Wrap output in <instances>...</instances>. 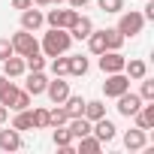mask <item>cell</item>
I'll return each mask as SVG.
<instances>
[{"label":"cell","mask_w":154,"mask_h":154,"mask_svg":"<svg viewBox=\"0 0 154 154\" xmlns=\"http://www.w3.org/2000/svg\"><path fill=\"white\" fill-rule=\"evenodd\" d=\"M69 45H72L69 30H63V27H48V33H45L42 42H39V51H42L45 57H57V54H66Z\"/></svg>","instance_id":"obj_1"},{"label":"cell","mask_w":154,"mask_h":154,"mask_svg":"<svg viewBox=\"0 0 154 154\" xmlns=\"http://www.w3.org/2000/svg\"><path fill=\"white\" fill-rule=\"evenodd\" d=\"M142 27H145V15H142V12H136V9L121 12V18H118V30H121V36H124V39L139 36V33H142Z\"/></svg>","instance_id":"obj_2"},{"label":"cell","mask_w":154,"mask_h":154,"mask_svg":"<svg viewBox=\"0 0 154 154\" xmlns=\"http://www.w3.org/2000/svg\"><path fill=\"white\" fill-rule=\"evenodd\" d=\"M9 42H12V51L15 54H21V57H27V54H33V51H39V42H36V36H33V30H18V33H12L9 36Z\"/></svg>","instance_id":"obj_3"},{"label":"cell","mask_w":154,"mask_h":154,"mask_svg":"<svg viewBox=\"0 0 154 154\" xmlns=\"http://www.w3.org/2000/svg\"><path fill=\"white\" fill-rule=\"evenodd\" d=\"M0 103H3L6 109H12V112H21V109H30V94L21 91V88H15V85H9Z\"/></svg>","instance_id":"obj_4"},{"label":"cell","mask_w":154,"mask_h":154,"mask_svg":"<svg viewBox=\"0 0 154 154\" xmlns=\"http://www.w3.org/2000/svg\"><path fill=\"white\" fill-rule=\"evenodd\" d=\"M124 91H130V79H127V72H109L106 75V82H103V94L106 97H121Z\"/></svg>","instance_id":"obj_5"},{"label":"cell","mask_w":154,"mask_h":154,"mask_svg":"<svg viewBox=\"0 0 154 154\" xmlns=\"http://www.w3.org/2000/svg\"><path fill=\"white\" fill-rule=\"evenodd\" d=\"M75 15H79V9H72V6L60 9V6H57V9H48V12H45V24H48V27H63V30H66V27L75 21Z\"/></svg>","instance_id":"obj_6"},{"label":"cell","mask_w":154,"mask_h":154,"mask_svg":"<svg viewBox=\"0 0 154 154\" xmlns=\"http://www.w3.org/2000/svg\"><path fill=\"white\" fill-rule=\"evenodd\" d=\"M115 100H118V106H115V109H118V115H124V118H133V115L139 112V106L145 103V100H142L139 94H133V91H124V94H121V97H115Z\"/></svg>","instance_id":"obj_7"},{"label":"cell","mask_w":154,"mask_h":154,"mask_svg":"<svg viewBox=\"0 0 154 154\" xmlns=\"http://www.w3.org/2000/svg\"><path fill=\"white\" fill-rule=\"evenodd\" d=\"M91 133H94V136H97V139H100V142L106 145V142H112V139L118 136V127H115V124H112V121H109V118L103 115V118L91 121Z\"/></svg>","instance_id":"obj_8"},{"label":"cell","mask_w":154,"mask_h":154,"mask_svg":"<svg viewBox=\"0 0 154 154\" xmlns=\"http://www.w3.org/2000/svg\"><path fill=\"white\" fill-rule=\"evenodd\" d=\"M124 63H127V57L121 54V51H103L100 54V69L109 75V72H124Z\"/></svg>","instance_id":"obj_9"},{"label":"cell","mask_w":154,"mask_h":154,"mask_svg":"<svg viewBox=\"0 0 154 154\" xmlns=\"http://www.w3.org/2000/svg\"><path fill=\"white\" fill-rule=\"evenodd\" d=\"M45 94H48L51 103H63L69 97V82H63V75H54V82L45 85Z\"/></svg>","instance_id":"obj_10"},{"label":"cell","mask_w":154,"mask_h":154,"mask_svg":"<svg viewBox=\"0 0 154 154\" xmlns=\"http://www.w3.org/2000/svg\"><path fill=\"white\" fill-rule=\"evenodd\" d=\"M42 24H45V12H42V9H36V6L21 9V27H24V30H39Z\"/></svg>","instance_id":"obj_11"},{"label":"cell","mask_w":154,"mask_h":154,"mask_svg":"<svg viewBox=\"0 0 154 154\" xmlns=\"http://www.w3.org/2000/svg\"><path fill=\"white\" fill-rule=\"evenodd\" d=\"M66 30H69V36H72V39H88V36H91V30H94V21H91L88 15H75V21H72Z\"/></svg>","instance_id":"obj_12"},{"label":"cell","mask_w":154,"mask_h":154,"mask_svg":"<svg viewBox=\"0 0 154 154\" xmlns=\"http://www.w3.org/2000/svg\"><path fill=\"white\" fill-rule=\"evenodd\" d=\"M45 85H48L45 72H42V69H33V72L27 75V82H24V91H27L30 97H39V94H45Z\"/></svg>","instance_id":"obj_13"},{"label":"cell","mask_w":154,"mask_h":154,"mask_svg":"<svg viewBox=\"0 0 154 154\" xmlns=\"http://www.w3.org/2000/svg\"><path fill=\"white\" fill-rule=\"evenodd\" d=\"M133 121H136V127H139V130H151V127H154V100L142 103V106H139V112L133 115Z\"/></svg>","instance_id":"obj_14"},{"label":"cell","mask_w":154,"mask_h":154,"mask_svg":"<svg viewBox=\"0 0 154 154\" xmlns=\"http://www.w3.org/2000/svg\"><path fill=\"white\" fill-rule=\"evenodd\" d=\"M24 72H27V66H24L21 54H9L3 60V75H6V79H18V75H24Z\"/></svg>","instance_id":"obj_15"},{"label":"cell","mask_w":154,"mask_h":154,"mask_svg":"<svg viewBox=\"0 0 154 154\" xmlns=\"http://www.w3.org/2000/svg\"><path fill=\"white\" fill-rule=\"evenodd\" d=\"M148 145V130H127L124 133V148L127 151H139V148H145Z\"/></svg>","instance_id":"obj_16"},{"label":"cell","mask_w":154,"mask_h":154,"mask_svg":"<svg viewBox=\"0 0 154 154\" xmlns=\"http://www.w3.org/2000/svg\"><path fill=\"white\" fill-rule=\"evenodd\" d=\"M21 145H24V139H21V133H18L15 127L0 130V148H3V151H18Z\"/></svg>","instance_id":"obj_17"},{"label":"cell","mask_w":154,"mask_h":154,"mask_svg":"<svg viewBox=\"0 0 154 154\" xmlns=\"http://www.w3.org/2000/svg\"><path fill=\"white\" fill-rule=\"evenodd\" d=\"M51 139H54V145H57L60 151H66V154H72V151H75V148H72V142H75V139H72V133H69L63 124H60V127H54Z\"/></svg>","instance_id":"obj_18"},{"label":"cell","mask_w":154,"mask_h":154,"mask_svg":"<svg viewBox=\"0 0 154 154\" xmlns=\"http://www.w3.org/2000/svg\"><path fill=\"white\" fill-rule=\"evenodd\" d=\"M88 57H82V54H69L66 57V75H85L88 72Z\"/></svg>","instance_id":"obj_19"},{"label":"cell","mask_w":154,"mask_h":154,"mask_svg":"<svg viewBox=\"0 0 154 154\" xmlns=\"http://www.w3.org/2000/svg\"><path fill=\"white\" fill-rule=\"evenodd\" d=\"M124 72H127V79L139 82L142 75H148V63H145V60H139V57H133V60H127V63H124Z\"/></svg>","instance_id":"obj_20"},{"label":"cell","mask_w":154,"mask_h":154,"mask_svg":"<svg viewBox=\"0 0 154 154\" xmlns=\"http://www.w3.org/2000/svg\"><path fill=\"white\" fill-rule=\"evenodd\" d=\"M75 142H79V145H75V151H79V154H97V151L103 148V142H100L94 133H88V136H82V139H75Z\"/></svg>","instance_id":"obj_21"},{"label":"cell","mask_w":154,"mask_h":154,"mask_svg":"<svg viewBox=\"0 0 154 154\" xmlns=\"http://www.w3.org/2000/svg\"><path fill=\"white\" fill-rule=\"evenodd\" d=\"M103 36H106V51H121L124 36H121V30H118V27H106V30H103Z\"/></svg>","instance_id":"obj_22"},{"label":"cell","mask_w":154,"mask_h":154,"mask_svg":"<svg viewBox=\"0 0 154 154\" xmlns=\"http://www.w3.org/2000/svg\"><path fill=\"white\" fill-rule=\"evenodd\" d=\"M88 121H97V118H103L106 115V103L103 100H85V112H82Z\"/></svg>","instance_id":"obj_23"},{"label":"cell","mask_w":154,"mask_h":154,"mask_svg":"<svg viewBox=\"0 0 154 154\" xmlns=\"http://www.w3.org/2000/svg\"><path fill=\"white\" fill-rule=\"evenodd\" d=\"M12 127H15L18 133H24V130H33V112H30V109H21V112H15V118H12Z\"/></svg>","instance_id":"obj_24"},{"label":"cell","mask_w":154,"mask_h":154,"mask_svg":"<svg viewBox=\"0 0 154 154\" xmlns=\"http://www.w3.org/2000/svg\"><path fill=\"white\" fill-rule=\"evenodd\" d=\"M60 106L66 109V115H69V118H79V115L85 112V100H82V97H72V94H69Z\"/></svg>","instance_id":"obj_25"},{"label":"cell","mask_w":154,"mask_h":154,"mask_svg":"<svg viewBox=\"0 0 154 154\" xmlns=\"http://www.w3.org/2000/svg\"><path fill=\"white\" fill-rule=\"evenodd\" d=\"M88 48H91V54H103V51H106V36H103V30H91Z\"/></svg>","instance_id":"obj_26"},{"label":"cell","mask_w":154,"mask_h":154,"mask_svg":"<svg viewBox=\"0 0 154 154\" xmlns=\"http://www.w3.org/2000/svg\"><path fill=\"white\" fill-rule=\"evenodd\" d=\"M66 121H69L66 109H63L60 103H54V109L48 112V127H60V124H66Z\"/></svg>","instance_id":"obj_27"},{"label":"cell","mask_w":154,"mask_h":154,"mask_svg":"<svg viewBox=\"0 0 154 154\" xmlns=\"http://www.w3.org/2000/svg\"><path fill=\"white\" fill-rule=\"evenodd\" d=\"M24 66H27V72H33V69H45V57H42L39 51H33V54L24 57Z\"/></svg>","instance_id":"obj_28"},{"label":"cell","mask_w":154,"mask_h":154,"mask_svg":"<svg viewBox=\"0 0 154 154\" xmlns=\"http://www.w3.org/2000/svg\"><path fill=\"white\" fill-rule=\"evenodd\" d=\"M97 6H100L103 12H109V15H118V12L124 9V0H97Z\"/></svg>","instance_id":"obj_29"},{"label":"cell","mask_w":154,"mask_h":154,"mask_svg":"<svg viewBox=\"0 0 154 154\" xmlns=\"http://www.w3.org/2000/svg\"><path fill=\"white\" fill-rule=\"evenodd\" d=\"M139 82H142V88H139V97H142L145 103H148V100H154V79H148V75H142Z\"/></svg>","instance_id":"obj_30"},{"label":"cell","mask_w":154,"mask_h":154,"mask_svg":"<svg viewBox=\"0 0 154 154\" xmlns=\"http://www.w3.org/2000/svg\"><path fill=\"white\" fill-rule=\"evenodd\" d=\"M48 127V109H33V130H45Z\"/></svg>","instance_id":"obj_31"},{"label":"cell","mask_w":154,"mask_h":154,"mask_svg":"<svg viewBox=\"0 0 154 154\" xmlns=\"http://www.w3.org/2000/svg\"><path fill=\"white\" fill-rule=\"evenodd\" d=\"M51 72H54V75H66V54L51 57Z\"/></svg>","instance_id":"obj_32"},{"label":"cell","mask_w":154,"mask_h":154,"mask_svg":"<svg viewBox=\"0 0 154 154\" xmlns=\"http://www.w3.org/2000/svg\"><path fill=\"white\" fill-rule=\"evenodd\" d=\"M9 54H15V51H12V42H9V39H0V63H3Z\"/></svg>","instance_id":"obj_33"},{"label":"cell","mask_w":154,"mask_h":154,"mask_svg":"<svg viewBox=\"0 0 154 154\" xmlns=\"http://www.w3.org/2000/svg\"><path fill=\"white\" fill-rule=\"evenodd\" d=\"M145 21H154V0H148V3H145Z\"/></svg>","instance_id":"obj_34"},{"label":"cell","mask_w":154,"mask_h":154,"mask_svg":"<svg viewBox=\"0 0 154 154\" xmlns=\"http://www.w3.org/2000/svg\"><path fill=\"white\" fill-rule=\"evenodd\" d=\"M27 6H33V0H12V9H27Z\"/></svg>","instance_id":"obj_35"},{"label":"cell","mask_w":154,"mask_h":154,"mask_svg":"<svg viewBox=\"0 0 154 154\" xmlns=\"http://www.w3.org/2000/svg\"><path fill=\"white\" fill-rule=\"evenodd\" d=\"M9 85H12V82L6 79V75H3V72H0V100H3V94H6V88H9Z\"/></svg>","instance_id":"obj_36"},{"label":"cell","mask_w":154,"mask_h":154,"mask_svg":"<svg viewBox=\"0 0 154 154\" xmlns=\"http://www.w3.org/2000/svg\"><path fill=\"white\" fill-rule=\"evenodd\" d=\"M91 0H66V6H72V9H82V6H88Z\"/></svg>","instance_id":"obj_37"},{"label":"cell","mask_w":154,"mask_h":154,"mask_svg":"<svg viewBox=\"0 0 154 154\" xmlns=\"http://www.w3.org/2000/svg\"><path fill=\"white\" fill-rule=\"evenodd\" d=\"M6 121H9V109H6V106H3V103H0V127H3V124H6Z\"/></svg>","instance_id":"obj_38"},{"label":"cell","mask_w":154,"mask_h":154,"mask_svg":"<svg viewBox=\"0 0 154 154\" xmlns=\"http://www.w3.org/2000/svg\"><path fill=\"white\" fill-rule=\"evenodd\" d=\"M33 6H51V0H33Z\"/></svg>","instance_id":"obj_39"},{"label":"cell","mask_w":154,"mask_h":154,"mask_svg":"<svg viewBox=\"0 0 154 154\" xmlns=\"http://www.w3.org/2000/svg\"><path fill=\"white\" fill-rule=\"evenodd\" d=\"M51 3H54V6H60V3H66V0H51Z\"/></svg>","instance_id":"obj_40"}]
</instances>
